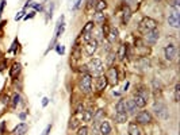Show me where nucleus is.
I'll return each instance as SVG.
<instances>
[{
  "label": "nucleus",
  "instance_id": "f257e3e1",
  "mask_svg": "<svg viewBox=\"0 0 180 135\" xmlns=\"http://www.w3.org/2000/svg\"><path fill=\"white\" fill-rule=\"evenodd\" d=\"M88 72H91L93 76H102L103 73V62L99 58H93L89 61V64L87 65Z\"/></svg>",
  "mask_w": 180,
  "mask_h": 135
},
{
  "label": "nucleus",
  "instance_id": "f03ea898",
  "mask_svg": "<svg viewBox=\"0 0 180 135\" xmlns=\"http://www.w3.org/2000/svg\"><path fill=\"white\" fill-rule=\"evenodd\" d=\"M153 111H154L156 115H157L160 119H168V116H169V112H168L167 106L164 103H161V101H156L154 103Z\"/></svg>",
  "mask_w": 180,
  "mask_h": 135
},
{
  "label": "nucleus",
  "instance_id": "7ed1b4c3",
  "mask_svg": "<svg viewBox=\"0 0 180 135\" xmlns=\"http://www.w3.org/2000/svg\"><path fill=\"white\" fill-rule=\"evenodd\" d=\"M156 27H157V22L154 20V19L152 18H144L142 22H141V26H140V30H142V31H150V30H154Z\"/></svg>",
  "mask_w": 180,
  "mask_h": 135
},
{
  "label": "nucleus",
  "instance_id": "20e7f679",
  "mask_svg": "<svg viewBox=\"0 0 180 135\" xmlns=\"http://www.w3.org/2000/svg\"><path fill=\"white\" fill-rule=\"evenodd\" d=\"M106 79H107V83L110 85H116L118 84V70H116L115 66L108 68L107 73H106Z\"/></svg>",
  "mask_w": 180,
  "mask_h": 135
},
{
  "label": "nucleus",
  "instance_id": "39448f33",
  "mask_svg": "<svg viewBox=\"0 0 180 135\" xmlns=\"http://www.w3.org/2000/svg\"><path fill=\"white\" fill-rule=\"evenodd\" d=\"M91 85H92V79L89 74H84L80 79V89L84 93H89L91 92Z\"/></svg>",
  "mask_w": 180,
  "mask_h": 135
},
{
  "label": "nucleus",
  "instance_id": "423d86ee",
  "mask_svg": "<svg viewBox=\"0 0 180 135\" xmlns=\"http://www.w3.org/2000/svg\"><path fill=\"white\" fill-rule=\"evenodd\" d=\"M135 122L137 124H149L152 122V115L148 111H141V112L135 114Z\"/></svg>",
  "mask_w": 180,
  "mask_h": 135
},
{
  "label": "nucleus",
  "instance_id": "0eeeda50",
  "mask_svg": "<svg viewBox=\"0 0 180 135\" xmlns=\"http://www.w3.org/2000/svg\"><path fill=\"white\" fill-rule=\"evenodd\" d=\"M168 25L173 29H179L180 26V16H179V12L176 10H173L171 12V15L168 16Z\"/></svg>",
  "mask_w": 180,
  "mask_h": 135
},
{
  "label": "nucleus",
  "instance_id": "6e6552de",
  "mask_svg": "<svg viewBox=\"0 0 180 135\" xmlns=\"http://www.w3.org/2000/svg\"><path fill=\"white\" fill-rule=\"evenodd\" d=\"M164 54H165V58L168 61H173L178 56V49H176L175 45H168L165 49H164Z\"/></svg>",
  "mask_w": 180,
  "mask_h": 135
},
{
  "label": "nucleus",
  "instance_id": "1a4fd4ad",
  "mask_svg": "<svg viewBox=\"0 0 180 135\" xmlns=\"http://www.w3.org/2000/svg\"><path fill=\"white\" fill-rule=\"evenodd\" d=\"M159 37H160V31H159L157 29H154V30H150V31H148V33H146V35H145V41H146L149 45H154L156 42H157Z\"/></svg>",
  "mask_w": 180,
  "mask_h": 135
},
{
  "label": "nucleus",
  "instance_id": "9d476101",
  "mask_svg": "<svg viewBox=\"0 0 180 135\" xmlns=\"http://www.w3.org/2000/svg\"><path fill=\"white\" fill-rule=\"evenodd\" d=\"M97 46H99V42H97V39H95V38H91L87 45H85V52H87L88 56H93V53L97 50Z\"/></svg>",
  "mask_w": 180,
  "mask_h": 135
},
{
  "label": "nucleus",
  "instance_id": "9b49d317",
  "mask_svg": "<svg viewBox=\"0 0 180 135\" xmlns=\"http://www.w3.org/2000/svg\"><path fill=\"white\" fill-rule=\"evenodd\" d=\"M99 133L102 135H108L111 133V126L108 122L106 120H100V124H99Z\"/></svg>",
  "mask_w": 180,
  "mask_h": 135
},
{
  "label": "nucleus",
  "instance_id": "f8f14e48",
  "mask_svg": "<svg viewBox=\"0 0 180 135\" xmlns=\"http://www.w3.org/2000/svg\"><path fill=\"white\" fill-rule=\"evenodd\" d=\"M107 79H106V76H97V79H96V89L102 92L104 89L106 87H107Z\"/></svg>",
  "mask_w": 180,
  "mask_h": 135
},
{
  "label": "nucleus",
  "instance_id": "ddd939ff",
  "mask_svg": "<svg viewBox=\"0 0 180 135\" xmlns=\"http://www.w3.org/2000/svg\"><path fill=\"white\" fill-rule=\"evenodd\" d=\"M126 111H127V114H130V115H135L137 111H138V107L135 106V103L133 99L126 101Z\"/></svg>",
  "mask_w": 180,
  "mask_h": 135
},
{
  "label": "nucleus",
  "instance_id": "4468645a",
  "mask_svg": "<svg viewBox=\"0 0 180 135\" xmlns=\"http://www.w3.org/2000/svg\"><path fill=\"white\" fill-rule=\"evenodd\" d=\"M27 130H29V127H27L26 123H21V124H18L17 127H15L14 134L15 135H25L27 133Z\"/></svg>",
  "mask_w": 180,
  "mask_h": 135
},
{
  "label": "nucleus",
  "instance_id": "2eb2a0df",
  "mask_svg": "<svg viewBox=\"0 0 180 135\" xmlns=\"http://www.w3.org/2000/svg\"><path fill=\"white\" fill-rule=\"evenodd\" d=\"M130 18H131V10L127 6H125L123 10H122V22L127 23L129 20H130Z\"/></svg>",
  "mask_w": 180,
  "mask_h": 135
},
{
  "label": "nucleus",
  "instance_id": "dca6fc26",
  "mask_svg": "<svg viewBox=\"0 0 180 135\" xmlns=\"http://www.w3.org/2000/svg\"><path fill=\"white\" fill-rule=\"evenodd\" d=\"M21 69H22L21 64H14V65H12V68L10 69V76L12 77V79H17L18 74L21 73Z\"/></svg>",
  "mask_w": 180,
  "mask_h": 135
},
{
  "label": "nucleus",
  "instance_id": "f3484780",
  "mask_svg": "<svg viewBox=\"0 0 180 135\" xmlns=\"http://www.w3.org/2000/svg\"><path fill=\"white\" fill-rule=\"evenodd\" d=\"M129 135H141V130L137 123H130L129 124Z\"/></svg>",
  "mask_w": 180,
  "mask_h": 135
},
{
  "label": "nucleus",
  "instance_id": "a211bd4d",
  "mask_svg": "<svg viewBox=\"0 0 180 135\" xmlns=\"http://www.w3.org/2000/svg\"><path fill=\"white\" fill-rule=\"evenodd\" d=\"M114 120L116 122V123H126L127 122V114L126 112H123V114H118L116 112L115 115H114Z\"/></svg>",
  "mask_w": 180,
  "mask_h": 135
},
{
  "label": "nucleus",
  "instance_id": "6ab92c4d",
  "mask_svg": "<svg viewBox=\"0 0 180 135\" xmlns=\"http://www.w3.org/2000/svg\"><path fill=\"white\" fill-rule=\"evenodd\" d=\"M115 111L118 114L126 112V101H125V100H119V101L116 103V106H115Z\"/></svg>",
  "mask_w": 180,
  "mask_h": 135
},
{
  "label": "nucleus",
  "instance_id": "aec40b11",
  "mask_svg": "<svg viewBox=\"0 0 180 135\" xmlns=\"http://www.w3.org/2000/svg\"><path fill=\"white\" fill-rule=\"evenodd\" d=\"M135 95H138V96H141V97H142L144 100H146V101H148V100H149V91H148V89H146V88H145V87L140 88V89H138V91H137V92H135Z\"/></svg>",
  "mask_w": 180,
  "mask_h": 135
},
{
  "label": "nucleus",
  "instance_id": "412c9836",
  "mask_svg": "<svg viewBox=\"0 0 180 135\" xmlns=\"http://www.w3.org/2000/svg\"><path fill=\"white\" fill-rule=\"evenodd\" d=\"M106 38L108 39V42H110V43L115 42V39L118 38V30H116V29H111V30H110V33L107 34V37H106Z\"/></svg>",
  "mask_w": 180,
  "mask_h": 135
},
{
  "label": "nucleus",
  "instance_id": "4be33fe9",
  "mask_svg": "<svg viewBox=\"0 0 180 135\" xmlns=\"http://www.w3.org/2000/svg\"><path fill=\"white\" fill-rule=\"evenodd\" d=\"M134 103H135V106L138 107V108H144L146 106V100H144L142 97H141V96H138V95H135L134 93Z\"/></svg>",
  "mask_w": 180,
  "mask_h": 135
},
{
  "label": "nucleus",
  "instance_id": "5701e85b",
  "mask_svg": "<svg viewBox=\"0 0 180 135\" xmlns=\"http://www.w3.org/2000/svg\"><path fill=\"white\" fill-rule=\"evenodd\" d=\"M126 52H127V45L122 43L119 46V50H118V58L119 60H125V57H126Z\"/></svg>",
  "mask_w": 180,
  "mask_h": 135
},
{
  "label": "nucleus",
  "instance_id": "b1692460",
  "mask_svg": "<svg viewBox=\"0 0 180 135\" xmlns=\"http://www.w3.org/2000/svg\"><path fill=\"white\" fill-rule=\"evenodd\" d=\"M106 7H107V3H106V0H97L96 6H95V10H96V12H102V11H104Z\"/></svg>",
  "mask_w": 180,
  "mask_h": 135
},
{
  "label": "nucleus",
  "instance_id": "393cba45",
  "mask_svg": "<svg viewBox=\"0 0 180 135\" xmlns=\"http://www.w3.org/2000/svg\"><path fill=\"white\" fill-rule=\"evenodd\" d=\"M92 118H93V111L92 110H87V111H84V112H83L84 122H89Z\"/></svg>",
  "mask_w": 180,
  "mask_h": 135
},
{
  "label": "nucleus",
  "instance_id": "a878e982",
  "mask_svg": "<svg viewBox=\"0 0 180 135\" xmlns=\"http://www.w3.org/2000/svg\"><path fill=\"white\" fill-rule=\"evenodd\" d=\"M92 29H93V22H88L87 25L84 26V29H83V31H81V34H88V33H91Z\"/></svg>",
  "mask_w": 180,
  "mask_h": 135
},
{
  "label": "nucleus",
  "instance_id": "bb28decb",
  "mask_svg": "<svg viewBox=\"0 0 180 135\" xmlns=\"http://www.w3.org/2000/svg\"><path fill=\"white\" fill-rule=\"evenodd\" d=\"M180 100V84H176L175 85V101L178 103Z\"/></svg>",
  "mask_w": 180,
  "mask_h": 135
},
{
  "label": "nucleus",
  "instance_id": "cd10ccee",
  "mask_svg": "<svg viewBox=\"0 0 180 135\" xmlns=\"http://www.w3.org/2000/svg\"><path fill=\"white\" fill-rule=\"evenodd\" d=\"M21 100H22V97H21V95H18V93H15L14 95V97H12V107H17L19 103H21Z\"/></svg>",
  "mask_w": 180,
  "mask_h": 135
},
{
  "label": "nucleus",
  "instance_id": "c85d7f7f",
  "mask_svg": "<svg viewBox=\"0 0 180 135\" xmlns=\"http://www.w3.org/2000/svg\"><path fill=\"white\" fill-rule=\"evenodd\" d=\"M152 84H153V91L157 92V91L161 89V84H160V81H157V79H153Z\"/></svg>",
  "mask_w": 180,
  "mask_h": 135
},
{
  "label": "nucleus",
  "instance_id": "c756f323",
  "mask_svg": "<svg viewBox=\"0 0 180 135\" xmlns=\"http://www.w3.org/2000/svg\"><path fill=\"white\" fill-rule=\"evenodd\" d=\"M77 135H88V127H85V126L80 127L79 131H77Z\"/></svg>",
  "mask_w": 180,
  "mask_h": 135
},
{
  "label": "nucleus",
  "instance_id": "7c9ffc66",
  "mask_svg": "<svg viewBox=\"0 0 180 135\" xmlns=\"http://www.w3.org/2000/svg\"><path fill=\"white\" fill-rule=\"evenodd\" d=\"M95 20H96L97 23H103V22H104V16H103V14H102V12H97V14H96Z\"/></svg>",
  "mask_w": 180,
  "mask_h": 135
},
{
  "label": "nucleus",
  "instance_id": "2f4dec72",
  "mask_svg": "<svg viewBox=\"0 0 180 135\" xmlns=\"http://www.w3.org/2000/svg\"><path fill=\"white\" fill-rule=\"evenodd\" d=\"M103 114H104V111H103V110H99V111L96 112L95 116H93V120H99V119L102 118V115H103Z\"/></svg>",
  "mask_w": 180,
  "mask_h": 135
},
{
  "label": "nucleus",
  "instance_id": "473e14b6",
  "mask_svg": "<svg viewBox=\"0 0 180 135\" xmlns=\"http://www.w3.org/2000/svg\"><path fill=\"white\" fill-rule=\"evenodd\" d=\"M50 130H52V124L46 126V128L44 130V133H42L41 135H49V133H50Z\"/></svg>",
  "mask_w": 180,
  "mask_h": 135
},
{
  "label": "nucleus",
  "instance_id": "72a5a7b5",
  "mask_svg": "<svg viewBox=\"0 0 180 135\" xmlns=\"http://www.w3.org/2000/svg\"><path fill=\"white\" fill-rule=\"evenodd\" d=\"M73 58H75V60H79L80 58V50L79 49L75 50V53H73Z\"/></svg>",
  "mask_w": 180,
  "mask_h": 135
},
{
  "label": "nucleus",
  "instance_id": "f704fd0d",
  "mask_svg": "<svg viewBox=\"0 0 180 135\" xmlns=\"http://www.w3.org/2000/svg\"><path fill=\"white\" fill-rule=\"evenodd\" d=\"M96 2H97V0H89V3H88V10L92 8V7H95V6H96Z\"/></svg>",
  "mask_w": 180,
  "mask_h": 135
},
{
  "label": "nucleus",
  "instance_id": "c9c22d12",
  "mask_svg": "<svg viewBox=\"0 0 180 135\" xmlns=\"http://www.w3.org/2000/svg\"><path fill=\"white\" fill-rule=\"evenodd\" d=\"M56 50H57V53H58V54H64V47H62L61 45H57Z\"/></svg>",
  "mask_w": 180,
  "mask_h": 135
},
{
  "label": "nucleus",
  "instance_id": "e433bc0d",
  "mask_svg": "<svg viewBox=\"0 0 180 135\" xmlns=\"http://www.w3.org/2000/svg\"><path fill=\"white\" fill-rule=\"evenodd\" d=\"M4 6H6V0H0V15H2V12H3Z\"/></svg>",
  "mask_w": 180,
  "mask_h": 135
},
{
  "label": "nucleus",
  "instance_id": "4c0bfd02",
  "mask_svg": "<svg viewBox=\"0 0 180 135\" xmlns=\"http://www.w3.org/2000/svg\"><path fill=\"white\" fill-rule=\"evenodd\" d=\"M2 103L3 104H8L10 103V97H8V96H3V97H2Z\"/></svg>",
  "mask_w": 180,
  "mask_h": 135
},
{
  "label": "nucleus",
  "instance_id": "58836bf2",
  "mask_svg": "<svg viewBox=\"0 0 180 135\" xmlns=\"http://www.w3.org/2000/svg\"><path fill=\"white\" fill-rule=\"evenodd\" d=\"M17 45H19V43H18V41H15L14 43H12V46H11L10 52H15V49H17Z\"/></svg>",
  "mask_w": 180,
  "mask_h": 135
},
{
  "label": "nucleus",
  "instance_id": "ea45409f",
  "mask_svg": "<svg viewBox=\"0 0 180 135\" xmlns=\"http://www.w3.org/2000/svg\"><path fill=\"white\" fill-rule=\"evenodd\" d=\"M81 2H83V0H77V2H76V4H75V7H73V8H75V10L79 8V7L81 6Z\"/></svg>",
  "mask_w": 180,
  "mask_h": 135
},
{
  "label": "nucleus",
  "instance_id": "a19ab883",
  "mask_svg": "<svg viewBox=\"0 0 180 135\" xmlns=\"http://www.w3.org/2000/svg\"><path fill=\"white\" fill-rule=\"evenodd\" d=\"M48 103H49V99H48V97H45L44 100H42V106H44V107L48 106Z\"/></svg>",
  "mask_w": 180,
  "mask_h": 135
},
{
  "label": "nucleus",
  "instance_id": "79ce46f5",
  "mask_svg": "<svg viewBox=\"0 0 180 135\" xmlns=\"http://www.w3.org/2000/svg\"><path fill=\"white\" fill-rule=\"evenodd\" d=\"M23 14H25V12H23V11H22V12H19V14L17 15V16H15V20H18V19H21V18L23 16Z\"/></svg>",
  "mask_w": 180,
  "mask_h": 135
},
{
  "label": "nucleus",
  "instance_id": "37998d69",
  "mask_svg": "<svg viewBox=\"0 0 180 135\" xmlns=\"http://www.w3.org/2000/svg\"><path fill=\"white\" fill-rule=\"evenodd\" d=\"M112 58H114V56H112V54H110V57H108V60H107V61H108V64H111V62H112Z\"/></svg>",
  "mask_w": 180,
  "mask_h": 135
},
{
  "label": "nucleus",
  "instance_id": "c03bdc74",
  "mask_svg": "<svg viewBox=\"0 0 180 135\" xmlns=\"http://www.w3.org/2000/svg\"><path fill=\"white\" fill-rule=\"evenodd\" d=\"M34 16V12H31L30 15H26V16H25V19H29V18H33Z\"/></svg>",
  "mask_w": 180,
  "mask_h": 135
},
{
  "label": "nucleus",
  "instance_id": "a18cd8bd",
  "mask_svg": "<svg viewBox=\"0 0 180 135\" xmlns=\"http://www.w3.org/2000/svg\"><path fill=\"white\" fill-rule=\"evenodd\" d=\"M34 8L35 10H41V6L40 4H34Z\"/></svg>",
  "mask_w": 180,
  "mask_h": 135
},
{
  "label": "nucleus",
  "instance_id": "49530a36",
  "mask_svg": "<svg viewBox=\"0 0 180 135\" xmlns=\"http://www.w3.org/2000/svg\"><path fill=\"white\" fill-rule=\"evenodd\" d=\"M19 118H21V119H25V118H26V114H21V115H19Z\"/></svg>",
  "mask_w": 180,
  "mask_h": 135
},
{
  "label": "nucleus",
  "instance_id": "de8ad7c7",
  "mask_svg": "<svg viewBox=\"0 0 180 135\" xmlns=\"http://www.w3.org/2000/svg\"><path fill=\"white\" fill-rule=\"evenodd\" d=\"M125 3H127V4H130V3H133V0H123Z\"/></svg>",
  "mask_w": 180,
  "mask_h": 135
},
{
  "label": "nucleus",
  "instance_id": "09e8293b",
  "mask_svg": "<svg viewBox=\"0 0 180 135\" xmlns=\"http://www.w3.org/2000/svg\"><path fill=\"white\" fill-rule=\"evenodd\" d=\"M154 2H161V0H154Z\"/></svg>",
  "mask_w": 180,
  "mask_h": 135
}]
</instances>
